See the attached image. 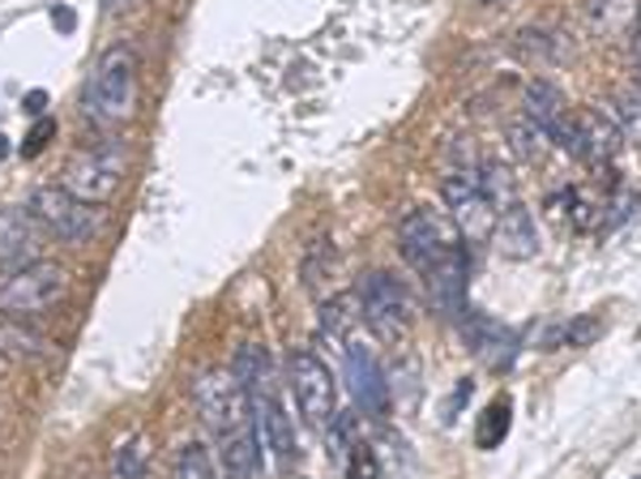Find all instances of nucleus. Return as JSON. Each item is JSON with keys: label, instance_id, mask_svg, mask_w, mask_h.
<instances>
[{"label": "nucleus", "instance_id": "1", "mask_svg": "<svg viewBox=\"0 0 641 479\" xmlns=\"http://www.w3.org/2000/svg\"><path fill=\"white\" fill-rule=\"evenodd\" d=\"M133 103H138V52L129 43H116L94 60V69L86 78L82 108L90 124L116 129L133 116Z\"/></svg>", "mask_w": 641, "mask_h": 479}, {"label": "nucleus", "instance_id": "2", "mask_svg": "<svg viewBox=\"0 0 641 479\" xmlns=\"http://www.w3.org/2000/svg\"><path fill=\"white\" fill-rule=\"evenodd\" d=\"M69 279L64 270L52 261H30L22 270H13L9 279L0 282V317L9 321H30V317H43L64 300Z\"/></svg>", "mask_w": 641, "mask_h": 479}, {"label": "nucleus", "instance_id": "3", "mask_svg": "<svg viewBox=\"0 0 641 479\" xmlns=\"http://www.w3.org/2000/svg\"><path fill=\"white\" fill-rule=\"evenodd\" d=\"M355 300H360V317L372 326V335H381V339L390 342L402 339V335L411 330V321H415L411 291L393 279V275H385V270H368L360 279Z\"/></svg>", "mask_w": 641, "mask_h": 479}, {"label": "nucleus", "instance_id": "4", "mask_svg": "<svg viewBox=\"0 0 641 479\" xmlns=\"http://www.w3.org/2000/svg\"><path fill=\"white\" fill-rule=\"evenodd\" d=\"M30 214L48 236H57L60 245H90L99 236V210L78 201L64 184H48L30 193Z\"/></svg>", "mask_w": 641, "mask_h": 479}, {"label": "nucleus", "instance_id": "5", "mask_svg": "<svg viewBox=\"0 0 641 479\" xmlns=\"http://www.w3.org/2000/svg\"><path fill=\"white\" fill-rule=\"evenodd\" d=\"M124 168H129L124 146H120V141H103V146L82 150V154L69 159V168H64V189H69L78 201H86V206H103V201L120 189Z\"/></svg>", "mask_w": 641, "mask_h": 479}, {"label": "nucleus", "instance_id": "6", "mask_svg": "<svg viewBox=\"0 0 641 479\" xmlns=\"http://www.w3.org/2000/svg\"><path fill=\"white\" fill-rule=\"evenodd\" d=\"M548 133H552V146L569 150L582 163H594V168H608L615 159V150L624 146L612 116L603 112H564Z\"/></svg>", "mask_w": 641, "mask_h": 479}, {"label": "nucleus", "instance_id": "7", "mask_svg": "<svg viewBox=\"0 0 641 479\" xmlns=\"http://www.w3.org/2000/svg\"><path fill=\"white\" fill-rule=\"evenodd\" d=\"M287 377H291V395H296V407H300L304 423L321 432V428L338 416L334 411V372L325 368L321 356H312V351H291Z\"/></svg>", "mask_w": 641, "mask_h": 479}, {"label": "nucleus", "instance_id": "8", "mask_svg": "<svg viewBox=\"0 0 641 479\" xmlns=\"http://www.w3.org/2000/svg\"><path fill=\"white\" fill-rule=\"evenodd\" d=\"M197 411H201V420H206L210 432L223 437V432H236V428L252 423V398L236 381V372H206L197 381Z\"/></svg>", "mask_w": 641, "mask_h": 479}, {"label": "nucleus", "instance_id": "9", "mask_svg": "<svg viewBox=\"0 0 641 479\" xmlns=\"http://www.w3.org/2000/svg\"><path fill=\"white\" fill-rule=\"evenodd\" d=\"M441 198H445V206H449L453 231H458L467 245H483V240H492L497 210H492V201L479 193V184H474L471 176H445Z\"/></svg>", "mask_w": 641, "mask_h": 479}, {"label": "nucleus", "instance_id": "10", "mask_svg": "<svg viewBox=\"0 0 641 479\" xmlns=\"http://www.w3.org/2000/svg\"><path fill=\"white\" fill-rule=\"evenodd\" d=\"M347 356V386H351V398L360 402L368 416H385L390 411V377L381 360L372 356L368 342H347L342 347Z\"/></svg>", "mask_w": 641, "mask_h": 479}, {"label": "nucleus", "instance_id": "11", "mask_svg": "<svg viewBox=\"0 0 641 479\" xmlns=\"http://www.w3.org/2000/svg\"><path fill=\"white\" fill-rule=\"evenodd\" d=\"M398 249L407 257V266L419 270V275H428L441 257L453 249V240H449V231L437 223V214H428V210H411L402 227H398Z\"/></svg>", "mask_w": 641, "mask_h": 479}, {"label": "nucleus", "instance_id": "12", "mask_svg": "<svg viewBox=\"0 0 641 479\" xmlns=\"http://www.w3.org/2000/svg\"><path fill=\"white\" fill-rule=\"evenodd\" d=\"M39 231L27 206H4L0 210V270H22L39 253Z\"/></svg>", "mask_w": 641, "mask_h": 479}, {"label": "nucleus", "instance_id": "13", "mask_svg": "<svg viewBox=\"0 0 641 479\" xmlns=\"http://www.w3.org/2000/svg\"><path fill=\"white\" fill-rule=\"evenodd\" d=\"M423 279H428V296H432V305L445 312V317L458 321L462 312L471 309V305H467V279H471V275H467V253H462V249H449V253L441 257Z\"/></svg>", "mask_w": 641, "mask_h": 479}, {"label": "nucleus", "instance_id": "14", "mask_svg": "<svg viewBox=\"0 0 641 479\" xmlns=\"http://www.w3.org/2000/svg\"><path fill=\"white\" fill-rule=\"evenodd\" d=\"M504 261H530V257H539V227L530 219V210L522 201H513V206H504L501 214H497V227H492V240H488Z\"/></svg>", "mask_w": 641, "mask_h": 479}, {"label": "nucleus", "instance_id": "15", "mask_svg": "<svg viewBox=\"0 0 641 479\" xmlns=\"http://www.w3.org/2000/svg\"><path fill=\"white\" fill-rule=\"evenodd\" d=\"M261 428L244 423L236 432L219 437V458H223V476L227 479H261Z\"/></svg>", "mask_w": 641, "mask_h": 479}, {"label": "nucleus", "instance_id": "16", "mask_svg": "<svg viewBox=\"0 0 641 479\" xmlns=\"http://www.w3.org/2000/svg\"><path fill=\"white\" fill-rule=\"evenodd\" d=\"M252 411H257L261 441L279 453L282 462H291V458H296V428H291V420H287L282 398L274 395V390H270V395H261V398H252Z\"/></svg>", "mask_w": 641, "mask_h": 479}, {"label": "nucleus", "instance_id": "17", "mask_svg": "<svg viewBox=\"0 0 641 479\" xmlns=\"http://www.w3.org/2000/svg\"><path fill=\"white\" fill-rule=\"evenodd\" d=\"M231 372H236V381L244 386L249 398H261L274 390V365H270V356H266L261 342H240V351L231 360Z\"/></svg>", "mask_w": 641, "mask_h": 479}, {"label": "nucleus", "instance_id": "18", "mask_svg": "<svg viewBox=\"0 0 641 479\" xmlns=\"http://www.w3.org/2000/svg\"><path fill=\"white\" fill-rule=\"evenodd\" d=\"M338 275H342V257H338L334 240H317L304 257V287L321 300V296L334 291Z\"/></svg>", "mask_w": 641, "mask_h": 479}, {"label": "nucleus", "instance_id": "19", "mask_svg": "<svg viewBox=\"0 0 641 479\" xmlns=\"http://www.w3.org/2000/svg\"><path fill=\"white\" fill-rule=\"evenodd\" d=\"M513 52L534 60V64H560V60L573 57V43L564 34H557V30H518Z\"/></svg>", "mask_w": 641, "mask_h": 479}, {"label": "nucleus", "instance_id": "20", "mask_svg": "<svg viewBox=\"0 0 641 479\" xmlns=\"http://www.w3.org/2000/svg\"><path fill=\"white\" fill-rule=\"evenodd\" d=\"M585 18L603 34H624V30H638L641 4L638 0H585Z\"/></svg>", "mask_w": 641, "mask_h": 479}, {"label": "nucleus", "instance_id": "21", "mask_svg": "<svg viewBox=\"0 0 641 479\" xmlns=\"http://www.w3.org/2000/svg\"><path fill=\"white\" fill-rule=\"evenodd\" d=\"M522 108H527L530 120H534V124H543V129H552L560 116L569 112V108H564V94H560V86L548 82V78H534V82H527Z\"/></svg>", "mask_w": 641, "mask_h": 479}, {"label": "nucleus", "instance_id": "22", "mask_svg": "<svg viewBox=\"0 0 641 479\" xmlns=\"http://www.w3.org/2000/svg\"><path fill=\"white\" fill-rule=\"evenodd\" d=\"M504 138H509V150L518 154V163H539V159L552 150V133H548L543 124H534L530 116H518V120L504 129Z\"/></svg>", "mask_w": 641, "mask_h": 479}, {"label": "nucleus", "instance_id": "23", "mask_svg": "<svg viewBox=\"0 0 641 479\" xmlns=\"http://www.w3.org/2000/svg\"><path fill=\"white\" fill-rule=\"evenodd\" d=\"M474 184H479V193L492 201V210L501 214L504 206H513L518 201V176L509 163H479V176H474Z\"/></svg>", "mask_w": 641, "mask_h": 479}, {"label": "nucleus", "instance_id": "24", "mask_svg": "<svg viewBox=\"0 0 641 479\" xmlns=\"http://www.w3.org/2000/svg\"><path fill=\"white\" fill-rule=\"evenodd\" d=\"M48 351V342L39 339L34 330H27V321H0V356L4 360H39Z\"/></svg>", "mask_w": 641, "mask_h": 479}, {"label": "nucleus", "instance_id": "25", "mask_svg": "<svg viewBox=\"0 0 641 479\" xmlns=\"http://www.w3.org/2000/svg\"><path fill=\"white\" fill-rule=\"evenodd\" d=\"M518 351H522L518 335H513V330H504V326H497V321H492V330L483 335V342L474 347V356H479L488 368H509L513 360H518Z\"/></svg>", "mask_w": 641, "mask_h": 479}, {"label": "nucleus", "instance_id": "26", "mask_svg": "<svg viewBox=\"0 0 641 479\" xmlns=\"http://www.w3.org/2000/svg\"><path fill=\"white\" fill-rule=\"evenodd\" d=\"M594 339H599V321L594 317H573V321L548 326L539 347H590Z\"/></svg>", "mask_w": 641, "mask_h": 479}, {"label": "nucleus", "instance_id": "27", "mask_svg": "<svg viewBox=\"0 0 641 479\" xmlns=\"http://www.w3.org/2000/svg\"><path fill=\"white\" fill-rule=\"evenodd\" d=\"M612 124L620 129V138L641 146V90H620L612 99Z\"/></svg>", "mask_w": 641, "mask_h": 479}, {"label": "nucleus", "instance_id": "28", "mask_svg": "<svg viewBox=\"0 0 641 479\" xmlns=\"http://www.w3.org/2000/svg\"><path fill=\"white\" fill-rule=\"evenodd\" d=\"M509 407H513L509 398H497V402L483 411V420H479V446H483V450H497L504 437H509V420H513Z\"/></svg>", "mask_w": 641, "mask_h": 479}, {"label": "nucleus", "instance_id": "29", "mask_svg": "<svg viewBox=\"0 0 641 479\" xmlns=\"http://www.w3.org/2000/svg\"><path fill=\"white\" fill-rule=\"evenodd\" d=\"M325 441H330V453L338 462H347L351 453L360 450V437H355V416H334L325 423Z\"/></svg>", "mask_w": 641, "mask_h": 479}, {"label": "nucleus", "instance_id": "30", "mask_svg": "<svg viewBox=\"0 0 641 479\" xmlns=\"http://www.w3.org/2000/svg\"><path fill=\"white\" fill-rule=\"evenodd\" d=\"M176 479H214V462H210V450L206 446H184L176 453Z\"/></svg>", "mask_w": 641, "mask_h": 479}, {"label": "nucleus", "instance_id": "31", "mask_svg": "<svg viewBox=\"0 0 641 479\" xmlns=\"http://www.w3.org/2000/svg\"><path fill=\"white\" fill-rule=\"evenodd\" d=\"M355 312H360V300H355V296H334V300H325V309H321L325 335H347V326L355 321Z\"/></svg>", "mask_w": 641, "mask_h": 479}, {"label": "nucleus", "instance_id": "32", "mask_svg": "<svg viewBox=\"0 0 641 479\" xmlns=\"http://www.w3.org/2000/svg\"><path fill=\"white\" fill-rule=\"evenodd\" d=\"M116 479H146V462H141V446L129 441L116 453Z\"/></svg>", "mask_w": 641, "mask_h": 479}, {"label": "nucleus", "instance_id": "33", "mask_svg": "<svg viewBox=\"0 0 641 479\" xmlns=\"http://www.w3.org/2000/svg\"><path fill=\"white\" fill-rule=\"evenodd\" d=\"M372 476H377V453L368 450V446H360L355 458H351V479H372Z\"/></svg>", "mask_w": 641, "mask_h": 479}, {"label": "nucleus", "instance_id": "34", "mask_svg": "<svg viewBox=\"0 0 641 479\" xmlns=\"http://www.w3.org/2000/svg\"><path fill=\"white\" fill-rule=\"evenodd\" d=\"M48 138H52V120L34 124V129H30V141H27V146H22V154H27V159H34V154L43 150V141H48Z\"/></svg>", "mask_w": 641, "mask_h": 479}, {"label": "nucleus", "instance_id": "35", "mask_svg": "<svg viewBox=\"0 0 641 479\" xmlns=\"http://www.w3.org/2000/svg\"><path fill=\"white\" fill-rule=\"evenodd\" d=\"M467 398H471V381H462V386H458V395H453V398L445 402V420H453V411H458V407H462Z\"/></svg>", "mask_w": 641, "mask_h": 479}, {"label": "nucleus", "instance_id": "36", "mask_svg": "<svg viewBox=\"0 0 641 479\" xmlns=\"http://www.w3.org/2000/svg\"><path fill=\"white\" fill-rule=\"evenodd\" d=\"M43 108H48V94H43V90H30V94H27V112L39 116Z\"/></svg>", "mask_w": 641, "mask_h": 479}, {"label": "nucleus", "instance_id": "37", "mask_svg": "<svg viewBox=\"0 0 641 479\" xmlns=\"http://www.w3.org/2000/svg\"><path fill=\"white\" fill-rule=\"evenodd\" d=\"M57 27H60V30L73 27V13H69V9H57Z\"/></svg>", "mask_w": 641, "mask_h": 479}, {"label": "nucleus", "instance_id": "38", "mask_svg": "<svg viewBox=\"0 0 641 479\" xmlns=\"http://www.w3.org/2000/svg\"><path fill=\"white\" fill-rule=\"evenodd\" d=\"M633 60H638V78H641V22H638V39H633Z\"/></svg>", "mask_w": 641, "mask_h": 479}, {"label": "nucleus", "instance_id": "39", "mask_svg": "<svg viewBox=\"0 0 641 479\" xmlns=\"http://www.w3.org/2000/svg\"><path fill=\"white\" fill-rule=\"evenodd\" d=\"M479 4H509V0H479Z\"/></svg>", "mask_w": 641, "mask_h": 479}, {"label": "nucleus", "instance_id": "40", "mask_svg": "<svg viewBox=\"0 0 641 479\" xmlns=\"http://www.w3.org/2000/svg\"><path fill=\"white\" fill-rule=\"evenodd\" d=\"M0 360H4V356H0Z\"/></svg>", "mask_w": 641, "mask_h": 479}, {"label": "nucleus", "instance_id": "41", "mask_svg": "<svg viewBox=\"0 0 641 479\" xmlns=\"http://www.w3.org/2000/svg\"><path fill=\"white\" fill-rule=\"evenodd\" d=\"M638 479H641V476H638Z\"/></svg>", "mask_w": 641, "mask_h": 479}]
</instances>
